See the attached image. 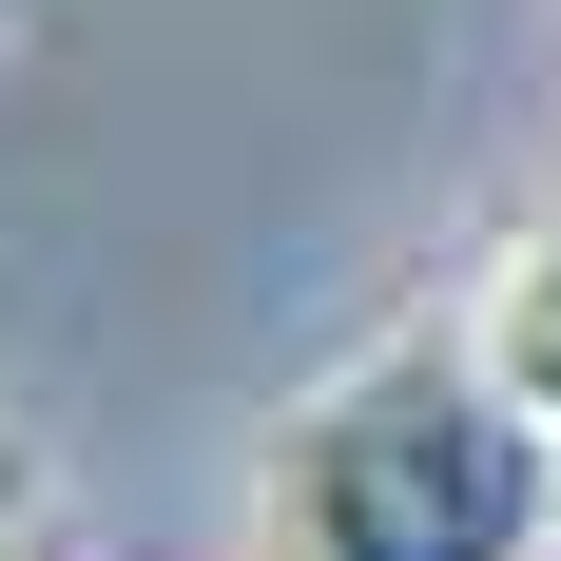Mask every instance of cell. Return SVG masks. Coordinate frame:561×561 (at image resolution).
<instances>
[{
	"instance_id": "3957f363",
	"label": "cell",
	"mask_w": 561,
	"mask_h": 561,
	"mask_svg": "<svg viewBox=\"0 0 561 561\" xmlns=\"http://www.w3.org/2000/svg\"><path fill=\"white\" fill-rule=\"evenodd\" d=\"M0 561H20V542H0Z\"/></svg>"
},
{
	"instance_id": "6da1fadb",
	"label": "cell",
	"mask_w": 561,
	"mask_h": 561,
	"mask_svg": "<svg viewBox=\"0 0 561 561\" xmlns=\"http://www.w3.org/2000/svg\"><path fill=\"white\" fill-rule=\"evenodd\" d=\"M252 523H272V561H542L561 426L484 368V330H426L290 407V446L252 465Z\"/></svg>"
},
{
	"instance_id": "7a4b0ae2",
	"label": "cell",
	"mask_w": 561,
	"mask_h": 561,
	"mask_svg": "<svg viewBox=\"0 0 561 561\" xmlns=\"http://www.w3.org/2000/svg\"><path fill=\"white\" fill-rule=\"evenodd\" d=\"M465 330H484V368H504V388H523V407L561 426V214L523 232L504 272H484V310H465Z\"/></svg>"
}]
</instances>
